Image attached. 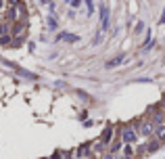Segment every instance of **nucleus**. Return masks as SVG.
<instances>
[{
	"label": "nucleus",
	"instance_id": "nucleus-1",
	"mask_svg": "<svg viewBox=\"0 0 165 159\" xmlns=\"http://www.w3.org/2000/svg\"><path fill=\"white\" fill-rule=\"evenodd\" d=\"M134 140H136V132H134V130H130V128H126V130H123V142H134Z\"/></svg>",
	"mask_w": 165,
	"mask_h": 159
},
{
	"label": "nucleus",
	"instance_id": "nucleus-2",
	"mask_svg": "<svg viewBox=\"0 0 165 159\" xmlns=\"http://www.w3.org/2000/svg\"><path fill=\"white\" fill-rule=\"evenodd\" d=\"M140 134H144V136H148V134H153V126L148 124V122H144V124L140 126Z\"/></svg>",
	"mask_w": 165,
	"mask_h": 159
},
{
	"label": "nucleus",
	"instance_id": "nucleus-3",
	"mask_svg": "<svg viewBox=\"0 0 165 159\" xmlns=\"http://www.w3.org/2000/svg\"><path fill=\"white\" fill-rule=\"evenodd\" d=\"M100 17H103V27H109V9H107V6H103Z\"/></svg>",
	"mask_w": 165,
	"mask_h": 159
},
{
	"label": "nucleus",
	"instance_id": "nucleus-4",
	"mask_svg": "<svg viewBox=\"0 0 165 159\" xmlns=\"http://www.w3.org/2000/svg\"><path fill=\"white\" fill-rule=\"evenodd\" d=\"M59 40H67V42H77V36H69V34H61Z\"/></svg>",
	"mask_w": 165,
	"mask_h": 159
},
{
	"label": "nucleus",
	"instance_id": "nucleus-5",
	"mask_svg": "<svg viewBox=\"0 0 165 159\" xmlns=\"http://www.w3.org/2000/svg\"><path fill=\"white\" fill-rule=\"evenodd\" d=\"M111 132H113V128H107L105 132H103V142H109L111 140Z\"/></svg>",
	"mask_w": 165,
	"mask_h": 159
},
{
	"label": "nucleus",
	"instance_id": "nucleus-6",
	"mask_svg": "<svg viewBox=\"0 0 165 159\" xmlns=\"http://www.w3.org/2000/svg\"><path fill=\"white\" fill-rule=\"evenodd\" d=\"M90 153V147H82V149H77V157H84V155H88Z\"/></svg>",
	"mask_w": 165,
	"mask_h": 159
},
{
	"label": "nucleus",
	"instance_id": "nucleus-7",
	"mask_svg": "<svg viewBox=\"0 0 165 159\" xmlns=\"http://www.w3.org/2000/svg\"><path fill=\"white\" fill-rule=\"evenodd\" d=\"M121 61H123V55H121V57H117V59H113V61L109 63V67H113V65H119Z\"/></svg>",
	"mask_w": 165,
	"mask_h": 159
},
{
	"label": "nucleus",
	"instance_id": "nucleus-8",
	"mask_svg": "<svg viewBox=\"0 0 165 159\" xmlns=\"http://www.w3.org/2000/svg\"><path fill=\"white\" fill-rule=\"evenodd\" d=\"M9 42H11L9 36H0V44H9Z\"/></svg>",
	"mask_w": 165,
	"mask_h": 159
},
{
	"label": "nucleus",
	"instance_id": "nucleus-9",
	"mask_svg": "<svg viewBox=\"0 0 165 159\" xmlns=\"http://www.w3.org/2000/svg\"><path fill=\"white\" fill-rule=\"evenodd\" d=\"M48 25H50V27L54 29V27H57V21H54V19H48Z\"/></svg>",
	"mask_w": 165,
	"mask_h": 159
},
{
	"label": "nucleus",
	"instance_id": "nucleus-10",
	"mask_svg": "<svg viewBox=\"0 0 165 159\" xmlns=\"http://www.w3.org/2000/svg\"><path fill=\"white\" fill-rule=\"evenodd\" d=\"M52 159H61V155H59V153H54V157H52Z\"/></svg>",
	"mask_w": 165,
	"mask_h": 159
},
{
	"label": "nucleus",
	"instance_id": "nucleus-11",
	"mask_svg": "<svg viewBox=\"0 0 165 159\" xmlns=\"http://www.w3.org/2000/svg\"><path fill=\"white\" fill-rule=\"evenodd\" d=\"M163 107H165V96H163Z\"/></svg>",
	"mask_w": 165,
	"mask_h": 159
},
{
	"label": "nucleus",
	"instance_id": "nucleus-12",
	"mask_svg": "<svg viewBox=\"0 0 165 159\" xmlns=\"http://www.w3.org/2000/svg\"><path fill=\"white\" fill-rule=\"evenodd\" d=\"M0 6H2V2H0Z\"/></svg>",
	"mask_w": 165,
	"mask_h": 159
}]
</instances>
